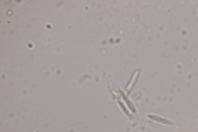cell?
I'll use <instances>...</instances> for the list:
<instances>
[{"label": "cell", "instance_id": "obj_1", "mask_svg": "<svg viewBox=\"0 0 198 132\" xmlns=\"http://www.w3.org/2000/svg\"><path fill=\"white\" fill-rule=\"evenodd\" d=\"M149 119H152V121H155V122H162V124H167V126H170V121L168 119H165V117H162V116H157V114H149L147 116Z\"/></svg>", "mask_w": 198, "mask_h": 132}, {"label": "cell", "instance_id": "obj_2", "mask_svg": "<svg viewBox=\"0 0 198 132\" xmlns=\"http://www.w3.org/2000/svg\"><path fill=\"white\" fill-rule=\"evenodd\" d=\"M119 94H121V96H122V99H124V101H126V106L129 107V109H132V114H135V107H134V104H132V102L127 99V96L122 93V91H119Z\"/></svg>", "mask_w": 198, "mask_h": 132}, {"label": "cell", "instance_id": "obj_3", "mask_svg": "<svg viewBox=\"0 0 198 132\" xmlns=\"http://www.w3.org/2000/svg\"><path fill=\"white\" fill-rule=\"evenodd\" d=\"M117 102H119V106H121V107H122V111H124V112H126V114L129 116V117H132V114H131V112H129V109H127V106H124V104H122V101H121V99H119V97H117Z\"/></svg>", "mask_w": 198, "mask_h": 132}]
</instances>
